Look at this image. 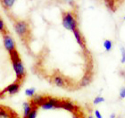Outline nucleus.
I'll return each mask as SVG.
<instances>
[{
    "label": "nucleus",
    "mask_w": 125,
    "mask_h": 118,
    "mask_svg": "<svg viewBox=\"0 0 125 118\" xmlns=\"http://www.w3.org/2000/svg\"><path fill=\"white\" fill-rule=\"evenodd\" d=\"M10 55H11L12 64H13V70L15 72L17 80H22L24 78V76H25V74H26V71H25V67L23 65V63L20 59L18 52L15 50Z\"/></svg>",
    "instance_id": "nucleus-1"
},
{
    "label": "nucleus",
    "mask_w": 125,
    "mask_h": 118,
    "mask_svg": "<svg viewBox=\"0 0 125 118\" xmlns=\"http://www.w3.org/2000/svg\"><path fill=\"white\" fill-rule=\"evenodd\" d=\"M62 25L65 29L74 32L75 30H77L78 27V22H77V19H76L75 15L71 12H67L64 13L62 15Z\"/></svg>",
    "instance_id": "nucleus-2"
},
{
    "label": "nucleus",
    "mask_w": 125,
    "mask_h": 118,
    "mask_svg": "<svg viewBox=\"0 0 125 118\" xmlns=\"http://www.w3.org/2000/svg\"><path fill=\"white\" fill-rule=\"evenodd\" d=\"M14 31L18 36L21 38L25 37L29 32V24L25 21H17L14 23Z\"/></svg>",
    "instance_id": "nucleus-3"
},
{
    "label": "nucleus",
    "mask_w": 125,
    "mask_h": 118,
    "mask_svg": "<svg viewBox=\"0 0 125 118\" xmlns=\"http://www.w3.org/2000/svg\"><path fill=\"white\" fill-rule=\"evenodd\" d=\"M3 41H4V47L10 55L15 51V41L12 36H10L9 34H5Z\"/></svg>",
    "instance_id": "nucleus-4"
},
{
    "label": "nucleus",
    "mask_w": 125,
    "mask_h": 118,
    "mask_svg": "<svg viewBox=\"0 0 125 118\" xmlns=\"http://www.w3.org/2000/svg\"><path fill=\"white\" fill-rule=\"evenodd\" d=\"M44 110H50L54 108H61V101L55 97H48L47 101L41 106Z\"/></svg>",
    "instance_id": "nucleus-5"
},
{
    "label": "nucleus",
    "mask_w": 125,
    "mask_h": 118,
    "mask_svg": "<svg viewBox=\"0 0 125 118\" xmlns=\"http://www.w3.org/2000/svg\"><path fill=\"white\" fill-rule=\"evenodd\" d=\"M61 108H63L65 110L73 113V112H75V111L77 110L78 107H77V106L74 105L73 102L65 100V101H61Z\"/></svg>",
    "instance_id": "nucleus-6"
},
{
    "label": "nucleus",
    "mask_w": 125,
    "mask_h": 118,
    "mask_svg": "<svg viewBox=\"0 0 125 118\" xmlns=\"http://www.w3.org/2000/svg\"><path fill=\"white\" fill-rule=\"evenodd\" d=\"M20 87H21V85H20L19 82H13V83L10 84L8 87H6L5 89L4 90V92H7L8 94H10V95L16 94V93L19 91Z\"/></svg>",
    "instance_id": "nucleus-7"
},
{
    "label": "nucleus",
    "mask_w": 125,
    "mask_h": 118,
    "mask_svg": "<svg viewBox=\"0 0 125 118\" xmlns=\"http://www.w3.org/2000/svg\"><path fill=\"white\" fill-rule=\"evenodd\" d=\"M46 101H47V98L45 97H43L41 95H35L32 101H31V105H32V107H36V106L41 107Z\"/></svg>",
    "instance_id": "nucleus-8"
},
{
    "label": "nucleus",
    "mask_w": 125,
    "mask_h": 118,
    "mask_svg": "<svg viewBox=\"0 0 125 118\" xmlns=\"http://www.w3.org/2000/svg\"><path fill=\"white\" fill-rule=\"evenodd\" d=\"M73 32V35H74L76 40H77V42H78V44L80 45V47H81L82 48H85V45H84L83 39H82V36H81L80 31L77 29Z\"/></svg>",
    "instance_id": "nucleus-9"
},
{
    "label": "nucleus",
    "mask_w": 125,
    "mask_h": 118,
    "mask_svg": "<svg viewBox=\"0 0 125 118\" xmlns=\"http://www.w3.org/2000/svg\"><path fill=\"white\" fill-rule=\"evenodd\" d=\"M32 105H31V103L29 102H24L23 103V118H27L28 116H29V114L31 112L32 110Z\"/></svg>",
    "instance_id": "nucleus-10"
},
{
    "label": "nucleus",
    "mask_w": 125,
    "mask_h": 118,
    "mask_svg": "<svg viewBox=\"0 0 125 118\" xmlns=\"http://www.w3.org/2000/svg\"><path fill=\"white\" fill-rule=\"evenodd\" d=\"M54 83L58 87H63L65 85V81L62 76L56 75L54 77Z\"/></svg>",
    "instance_id": "nucleus-11"
},
{
    "label": "nucleus",
    "mask_w": 125,
    "mask_h": 118,
    "mask_svg": "<svg viewBox=\"0 0 125 118\" xmlns=\"http://www.w3.org/2000/svg\"><path fill=\"white\" fill-rule=\"evenodd\" d=\"M1 3L5 8L11 9L13 6V5L15 4V1L14 0H3V1H1Z\"/></svg>",
    "instance_id": "nucleus-12"
},
{
    "label": "nucleus",
    "mask_w": 125,
    "mask_h": 118,
    "mask_svg": "<svg viewBox=\"0 0 125 118\" xmlns=\"http://www.w3.org/2000/svg\"><path fill=\"white\" fill-rule=\"evenodd\" d=\"M103 46H104V47L105 48V50H106L107 52H109L110 50L112 49V47H113V43L111 40H109V39H106V40H104V43H103Z\"/></svg>",
    "instance_id": "nucleus-13"
},
{
    "label": "nucleus",
    "mask_w": 125,
    "mask_h": 118,
    "mask_svg": "<svg viewBox=\"0 0 125 118\" xmlns=\"http://www.w3.org/2000/svg\"><path fill=\"white\" fill-rule=\"evenodd\" d=\"M90 81H91V78H90V76H89V75H86V76L82 79V81H81V86L84 87V86L89 85V82H90Z\"/></svg>",
    "instance_id": "nucleus-14"
},
{
    "label": "nucleus",
    "mask_w": 125,
    "mask_h": 118,
    "mask_svg": "<svg viewBox=\"0 0 125 118\" xmlns=\"http://www.w3.org/2000/svg\"><path fill=\"white\" fill-rule=\"evenodd\" d=\"M35 93H36V89L34 88H29V89H27L25 90V95L28 96V97H34Z\"/></svg>",
    "instance_id": "nucleus-15"
},
{
    "label": "nucleus",
    "mask_w": 125,
    "mask_h": 118,
    "mask_svg": "<svg viewBox=\"0 0 125 118\" xmlns=\"http://www.w3.org/2000/svg\"><path fill=\"white\" fill-rule=\"evenodd\" d=\"M0 118H10V115L8 113V111L0 108Z\"/></svg>",
    "instance_id": "nucleus-16"
},
{
    "label": "nucleus",
    "mask_w": 125,
    "mask_h": 118,
    "mask_svg": "<svg viewBox=\"0 0 125 118\" xmlns=\"http://www.w3.org/2000/svg\"><path fill=\"white\" fill-rule=\"evenodd\" d=\"M37 114H38V109H37L36 107H33L31 112L29 114V116L27 118H36L37 117Z\"/></svg>",
    "instance_id": "nucleus-17"
},
{
    "label": "nucleus",
    "mask_w": 125,
    "mask_h": 118,
    "mask_svg": "<svg viewBox=\"0 0 125 118\" xmlns=\"http://www.w3.org/2000/svg\"><path fill=\"white\" fill-rule=\"evenodd\" d=\"M104 98L103 97H96L95 99H94L93 103L95 105H97V104H100V103L104 102Z\"/></svg>",
    "instance_id": "nucleus-18"
},
{
    "label": "nucleus",
    "mask_w": 125,
    "mask_h": 118,
    "mask_svg": "<svg viewBox=\"0 0 125 118\" xmlns=\"http://www.w3.org/2000/svg\"><path fill=\"white\" fill-rule=\"evenodd\" d=\"M121 53H122V58H121V63H125V48L123 47H121Z\"/></svg>",
    "instance_id": "nucleus-19"
},
{
    "label": "nucleus",
    "mask_w": 125,
    "mask_h": 118,
    "mask_svg": "<svg viewBox=\"0 0 125 118\" xmlns=\"http://www.w3.org/2000/svg\"><path fill=\"white\" fill-rule=\"evenodd\" d=\"M5 32V22L2 19L0 18V32Z\"/></svg>",
    "instance_id": "nucleus-20"
},
{
    "label": "nucleus",
    "mask_w": 125,
    "mask_h": 118,
    "mask_svg": "<svg viewBox=\"0 0 125 118\" xmlns=\"http://www.w3.org/2000/svg\"><path fill=\"white\" fill-rule=\"evenodd\" d=\"M120 97L125 98V88H122L120 90Z\"/></svg>",
    "instance_id": "nucleus-21"
},
{
    "label": "nucleus",
    "mask_w": 125,
    "mask_h": 118,
    "mask_svg": "<svg viewBox=\"0 0 125 118\" xmlns=\"http://www.w3.org/2000/svg\"><path fill=\"white\" fill-rule=\"evenodd\" d=\"M95 116H96V118H102V115L100 114V112L98 110L95 111Z\"/></svg>",
    "instance_id": "nucleus-22"
},
{
    "label": "nucleus",
    "mask_w": 125,
    "mask_h": 118,
    "mask_svg": "<svg viewBox=\"0 0 125 118\" xmlns=\"http://www.w3.org/2000/svg\"><path fill=\"white\" fill-rule=\"evenodd\" d=\"M110 118H115V114H112V115L110 116Z\"/></svg>",
    "instance_id": "nucleus-23"
},
{
    "label": "nucleus",
    "mask_w": 125,
    "mask_h": 118,
    "mask_svg": "<svg viewBox=\"0 0 125 118\" xmlns=\"http://www.w3.org/2000/svg\"><path fill=\"white\" fill-rule=\"evenodd\" d=\"M89 118H93V117H92L91 116H89Z\"/></svg>",
    "instance_id": "nucleus-24"
},
{
    "label": "nucleus",
    "mask_w": 125,
    "mask_h": 118,
    "mask_svg": "<svg viewBox=\"0 0 125 118\" xmlns=\"http://www.w3.org/2000/svg\"><path fill=\"white\" fill-rule=\"evenodd\" d=\"M10 118H13V117H10Z\"/></svg>",
    "instance_id": "nucleus-25"
},
{
    "label": "nucleus",
    "mask_w": 125,
    "mask_h": 118,
    "mask_svg": "<svg viewBox=\"0 0 125 118\" xmlns=\"http://www.w3.org/2000/svg\"><path fill=\"white\" fill-rule=\"evenodd\" d=\"M124 19H125V16H124Z\"/></svg>",
    "instance_id": "nucleus-26"
}]
</instances>
